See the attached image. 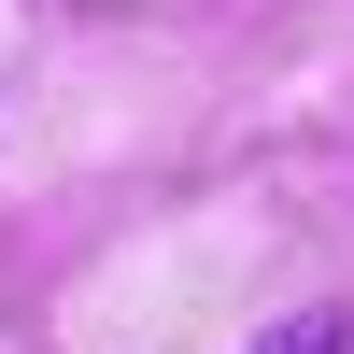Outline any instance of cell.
Masks as SVG:
<instances>
[{"instance_id":"obj_1","label":"cell","mask_w":354,"mask_h":354,"mask_svg":"<svg viewBox=\"0 0 354 354\" xmlns=\"http://www.w3.org/2000/svg\"><path fill=\"white\" fill-rule=\"evenodd\" d=\"M354 326H340V312H298V326H270V340H255V354H340Z\"/></svg>"}]
</instances>
